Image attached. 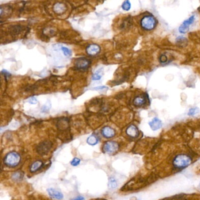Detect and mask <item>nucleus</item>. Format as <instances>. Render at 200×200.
<instances>
[{
    "label": "nucleus",
    "mask_w": 200,
    "mask_h": 200,
    "mask_svg": "<svg viewBox=\"0 0 200 200\" xmlns=\"http://www.w3.org/2000/svg\"><path fill=\"white\" fill-rule=\"evenodd\" d=\"M54 11L57 14H61L66 11V7L63 4L57 3L54 6Z\"/></svg>",
    "instance_id": "obj_15"
},
{
    "label": "nucleus",
    "mask_w": 200,
    "mask_h": 200,
    "mask_svg": "<svg viewBox=\"0 0 200 200\" xmlns=\"http://www.w3.org/2000/svg\"><path fill=\"white\" fill-rule=\"evenodd\" d=\"M126 134L130 137L136 138L139 136V131L136 126L132 125L129 126L126 129Z\"/></svg>",
    "instance_id": "obj_10"
},
{
    "label": "nucleus",
    "mask_w": 200,
    "mask_h": 200,
    "mask_svg": "<svg viewBox=\"0 0 200 200\" xmlns=\"http://www.w3.org/2000/svg\"><path fill=\"white\" fill-rule=\"evenodd\" d=\"M52 147V144L49 141H45L40 143L37 148V152L41 155L47 154Z\"/></svg>",
    "instance_id": "obj_5"
},
{
    "label": "nucleus",
    "mask_w": 200,
    "mask_h": 200,
    "mask_svg": "<svg viewBox=\"0 0 200 200\" xmlns=\"http://www.w3.org/2000/svg\"><path fill=\"white\" fill-rule=\"evenodd\" d=\"M80 163H81V160L79 158H75L72 160L71 164L73 166H77L80 164Z\"/></svg>",
    "instance_id": "obj_23"
},
{
    "label": "nucleus",
    "mask_w": 200,
    "mask_h": 200,
    "mask_svg": "<svg viewBox=\"0 0 200 200\" xmlns=\"http://www.w3.org/2000/svg\"><path fill=\"white\" fill-rule=\"evenodd\" d=\"M105 200V199H95V200Z\"/></svg>",
    "instance_id": "obj_29"
},
{
    "label": "nucleus",
    "mask_w": 200,
    "mask_h": 200,
    "mask_svg": "<svg viewBox=\"0 0 200 200\" xmlns=\"http://www.w3.org/2000/svg\"><path fill=\"white\" fill-rule=\"evenodd\" d=\"M149 125L150 128L154 131H156V130L160 129L163 125L161 121L157 117L154 118L151 122H149Z\"/></svg>",
    "instance_id": "obj_12"
},
{
    "label": "nucleus",
    "mask_w": 200,
    "mask_h": 200,
    "mask_svg": "<svg viewBox=\"0 0 200 200\" xmlns=\"http://www.w3.org/2000/svg\"><path fill=\"white\" fill-rule=\"evenodd\" d=\"M100 46L96 44H91L86 48V52L88 55L95 56L100 52Z\"/></svg>",
    "instance_id": "obj_8"
},
{
    "label": "nucleus",
    "mask_w": 200,
    "mask_h": 200,
    "mask_svg": "<svg viewBox=\"0 0 200 200\" xmlns=\"http://www.w3.org/2000/svg\"><path fill=\"white\" fill-rule=\"evenodd\" d=\"M107 88L105 86H101V87H96L95 88V89H98V90H101V89H106Z\"/></svg>",
    "instance_id": "obj_28"
},
{
    "label": "nucleus",
    "mask_w": 200,
    "mask_h": 200,
    "mask_svg": "<svg viewBox=\"0 0 200 200\" xmlns=\"http://www.w3.org/2000/svg\"><path fill=\"white\" fill-rule=\"evenodd\" d=\"M117 183L116 180L113 178V177H111L109 178V182H108V187L110 189H114L117 187Z\"/></svg>",
    "instance_id": "obj_18"
},
{
    "label": "nucleus",
    "mask_w": 200,
    "mask_h": 200,
    "mask_svg": "<svg viewBox=\"0 0 200 200\" xmlns=\"http://www.w3.org/2000/svg\"><path fill=\"white\" fill-rule=\"evenodd\" d=\"M103 72L101 70H98V71L96 72L93 75H92V80L93 81H99L102 77Z\"/></svg>",
    "instance_id": "obj_19"
},
{
    "label": "nucleus",
    "mask_w": 200,
    "mask_h": 200,
    "mask_svg": "<svg viewBox=\"0 0 200 200\" xmlns=\"http://www.w3.org/2000/svg\"><path fill=\"white\" fill-rule=\"evenodd\" d=\"M195 19V17L194 15L191 16V17H190L188 19L186 20L183 24L179 28V31L180 33L182 34H184L186 33L188 29H189V27L193 23V22L194 21Z\"/></svg>",
    "instance_id": "obj_7"
},
{
    "label": "nucleus",
    "mask_w": 200,
    "mask_h": 200,
    "mask_svg": "<svg viewBox=\"0 0 200 200\" xmlns=\"http://www.w3.org/2000/svg\"><path fill=\"white\" fill-rule=\"evenodd\" d=\"M191 160L185 154H180L177 156L173 160V165L178 169H183L191 164Z\"/></svg>",
    "instance_id": "obj_1"
},
{
    "label": "nucleus",
    "mask_w": 200,
    "mask_h": 200,
    "mask_svg": "<svg viewBox=\"0 0 200 200\" xmlns=\"http://www.w3.org/2000/svg\"><path fill=\"white\" fill-rule=\"evenodd\" d=\"M122 8L125 11H129L131 7V4L129 1H126L123 2L122 6Z\"/></svg>",
    "instance_id": "obj_20"
},
{
    "label": "nucleus",
    "mask_w": 200,
    "mask_h": 200,
    "mask_svg": "<svg viewBox=\"0 0 200 200\" xmlns=\"http://www.w3.org/2000/svg\"><path fill=\"white\" fill-rule=\"evenodd\" d=\"M90 64V60L85 57H81L76 60L75 62V66L79 70H86Z\"/></svg>",
    "instance_id": "obj_6"
},
{
    "label": "nucleus",
    "mask_w": 200,
    "mask_h": 200,
    "mask_svg": "<svg viewBox=\"0 0 200 200\" xmlns=\"http://www.w3.org/2000/svg\"><path fill=\"white\" fill-rule=\"evenodd\" d=\"M101 134L106 138H112L115 135V131L113 129L109 126L104 127L101 129Z\"/></svg>",
    "instance_id": "obj_11"
},
{
    "label": "nucleus",
    "mask_w": 200,
    "mask_h": 200,
    "mask_svg": "<svg viewBox=\"0 0 200 200\" xmlns=\"http://www.w3.org/2000/svg\"><path fill=\"white\" fill-rule=\"evenodd\" d=\"M140 23L143 29L149 31L155 28L157 21L152 15H146L142 19Z\"/></svg>",
    "instance_id": "obj_3"
},
{
    "label": "nucleus",
    "mask_w": 200,
    "mask_h": 200,
    "mask_svg": "<svg viewBox=\"0 0 200 200\" xmlns=\"http://www.w3.org/2000/svg\"><path fill=\"white\" fill-rule=\"evenodd\" d=\"M159 60L161 63H166L167 60V57H166V55H161L160 57H159Z\"/></svg>",
    "instance_id": "obj_24"
},
{
    "label": "nucleus",
    "mask_w": 200,
    "mask_h": 200,
    "mask_svg": "<svg viewBox=\"0 0 200 200\" xmlns=\"http://www.w3.org/2000/svg\"><path fill=\"white\" fill-rule=\"evenodd\" d=\"M119 148V146L118 143L109 141L104 144L103 146V151L104 153L109 154H113L116 153Z\"/></svg>",
    "instance_id": "obj_4"
},
{
    "label": "nucleus",
    "mask_w": 200,
    "mask_h": 200,
    "mask_svg": "<svg viewBox=\"0 0 200 200\" xmlns=\"http://www.w3.org/2000/svg\"><path fill=\"white\" fill-rule=\"evenodd\" d=\"M71 200H85V198H84L83 196H78V197H76L75 198V199H73Z\"/></svg>",
    "instance_id": "obj_26"
},
{
    "label": "nucleus",
    "mask_w": 200,
    "mask_h": 200,
    "mask_svg": "<svg viewBox=\"0 0 200 200\" xmlns=\"http://www.w3.org/2000/svg\"><path fill=\"white\" fill-rule=\"evenodd\" d=\"M199 112V109L197 108V107H194V108H191L190 109L189 112H188V114L189 116H194L195 114L198 113Z\"/></svg>",
    "instance_id": "obj_22"
},
{
    "label": "nucleus",
    "mask_w": 200,
    "mask_h": 200,
    "mask_svg": "<svg viewBox=\"0 0 200 200\" xmlns=\"http://www.w3.org/2000/svg\"><path fill=\"white\" fill-rule=\"evenodd\" d=\"M2 73H4V75L5 76H8V77L10 76V73L9 72H8L7 71H5V70H3L2 71Z\"/></svg>",
    "instance_id": "obj_27"
},
{
    "label": "nucleus",
    "mask_w": 200,
    "mask_h": 200,
    "mask_svg": "<svg viewBox=\"0 0 200 200\" xmlns=\"http://www.w3.org/2000/svg\"><path fill=\"white\" fill-rule=\"evenodd\" d=\"M24 177V174L21 172H16L12 175V178L14 181H21Z\"/></svg>",
    "instance_id": "obj_17"
},
{
    "label": "nucleus",
    "mask_w": 200,
    "mask_h": 200,
    "mask_svg": "<svg viewBox=\"0 0 200 200\" xmlns=\"http://www.w3.org/2000/svg\"><path fill=\"white\" fill-rule=\"evenodd\" d=\"M28 101L31 104H36L37 103V100L35 97H31L29 99Z\"/></svg>",
    "instance_id": "obj_25"
},
{
    "label": "nucleus",
    "mask_w": 200,
    "mask_h": 200,
    "mask_svg": "<svg viewBox=\"0 0 200 200\" xmlns=\"http://www.w3.org/2000/svg\"><path fill=\"white\" fill-rule=\"evenodd\" d=\"M146 103V99L144 96H139L134 98L133 100V104L137 107H140Z\"/></svg>",
    "instance_id": "obj_14"
},
{
    "label": "nucleus",
    "mask_w": 200,
    "mask_h": 200,
    "mask_svg": "<svg viewBox=\"0 0 200 200\" xmlns=\"http://www.w3.org/2000/svg\"><path fill=\"white\" fill-rule=\"evenodd\" d=\"M43 162L42 161H36L30 166V172H37L43 168Z\"/></svg>",
    "instance_id": "obj_13"
},
{
    "label": "nucleus",
    "mask_w": 200,
    "mask_h": 200,
    "mask_svg": "<svg viewBox=\"0 0 200 200\" xmlns=\"http://www.w3.org/2000/svg\"><path fill=\"white\" fill-rule=\"evenodd\" d=\"M21 161V157L16 152H11L7 154L4 158V163L10 167L17 166Z\"/></svg>",
    "instance_id": "obj_2"
},
{
    "label": "nucleus",
    "mask_w": 200,
    "mask_h": 200,
    "mask_svg": "<svg viewBox=\"0 0 200 200\" xmlns=\"http://www.w3.org/2000/svg\"><path fill=\"white\" fill-rule=\"evenodd\" d=\"M98 142H99V139L98 137L94 134L90 136L87 139V143L91 146L96 145L97 143H98Z\"/></svg>",
    "instance_id": "obj_16"
},
{
    "label": "nucleus",
    "mask_w": 200,
    "mask_h": 200,
    "mask_svg": "<svg viewBox=\"0 0 200 200\" xmlns=\"http://www.w3.org/2000/svg\"></svg>",
    "instance_id": "obj_30"
},
{
    "label": "nucleus",
    "mask_w": 200,
    "mask_h": 200,
    "mask_svg": "<svg viewBox=\"0 0 200 200\" xmlns=\"http://www.w3.org/2000/svg\"><path fill=\"white\" fill-rule=\"evenodd\" d=\"M61 49L62 50V51H63V54H64L66 57H69V56L71 55V51L69 48H66V47H62V48H61Z\"/></svg>",
    "instance_id": "obj_21"
},
{
    "label": "nucleus",
    "mask_w": 200,
    "mask_h": 200,
    "mask_svg": "<svg viewBox=\"0 0 200 200\" xmlns=\"http://www.w3.org/2000/svg\"><path fill=\"white\" fill-rule=\"evenodd\" d=\"M47 191H48L49 196L51 197H52V199H57V200H61L63 198V194L61 192H60L59 191L57 190L54 188H48L47 190Z\"/></svg>",
    "instance_id": "obj_9"
}]
</instances>
